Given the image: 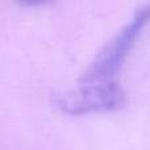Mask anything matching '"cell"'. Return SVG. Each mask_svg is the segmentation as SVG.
<instances>
[{
  "label": "cell",
  "mask_w": 150,
  "mask_h": 150,
  "mask_svg": "<svg viewBox=\"0 0 150 150\" xmlns=\"http://www.w3.org/2000/svg\"><path fill=\"white\" fill-rule=\"evenodd\" d=\"M149 21L150 4H146L137 9L132 20L101 47L82 79L105 83L116 82L117 73Z\"/></svg>",
  "instance_id": "6da1fadb"
},
{
  "label": "cell",
  "mask_w": 150,
  "mask_h": 150,
  "mask_svg": "<svg viewBox=\"0 0 150 150\" xmlns=\"http://www.w3.org/2000/svg\"><path fill=\"white\" fill-rule=\"evenodd\" d=\"M54 103L63 113L78 116L120 109L125 104V93L117 82L105 83L80 79L74 88L57 93Z\"/></svg>",
  "instance_id": "7a4b0ae2"
}]
</instances>
